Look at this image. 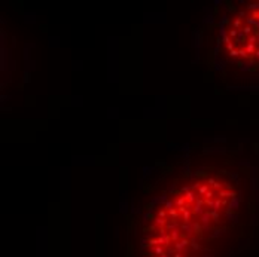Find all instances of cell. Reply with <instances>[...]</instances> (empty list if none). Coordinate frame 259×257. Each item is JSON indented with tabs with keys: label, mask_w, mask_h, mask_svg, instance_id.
<instances>
[{
	"label": "cell",
	"mask_w": 259,
	"mask_h": 257,
	"mask_svg": "<svg viewBox=\"0 0 259 257\" xmlns=\"http://www.w3.org/2000/svg\"><path fill=\"white\" fill-rule=\"evenodd\" d=\"M240 196L222 172L182 174L139 220L134 257H228L240 221Z\"/></svg>",
	"instance_id": "cell-1"
}]
</instances>
